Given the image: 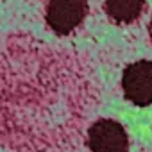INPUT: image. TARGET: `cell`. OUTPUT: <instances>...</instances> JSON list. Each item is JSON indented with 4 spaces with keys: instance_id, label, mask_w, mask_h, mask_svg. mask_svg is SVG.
<instances>
[{
    "instance_id": "cell-1",
    "label": "cell",
    "mask_w": 152,
    "mask_h": 152,
    "mask_svg": "<svg viewBox=\"0 0 152 152\" xmlns=\"http://www.w3.org/2000/svg\"><path fill=\"white\" fill-rule=\"evenodd\" d=\"M88 13V0H48L47 25L56 34H68L79 27Z\"/></svg>"
},
{
    "instance_id": "cell-2",
    "label": "cell",
    "mask_w": 152,
    "mask_h": 152,
    "mask_svg": "<svg viewBox=\"0 0 152 152\" xmlns=\"http://www.w3.org/2000/svg\"><path fill=\"white\" fill-rule=\"evenodd\" d=\"M122 88L127 100L136 106L152 104V61H136L129 64L122 77Z\"/></svg>"
},
{
    "instance_id": "cell-3",
    "label": "cell",
    "mask_w": 152,
    "mask_h": 152,
    "mask_svg": "<svg viewBox=\"0 0 152 152\" xmlns=\"http://www.w3.org/2000/svg\"><path fill=\"white\" fill-rule=\"evenodd\" d=\"M88 145L91 152H127L129 138L118 122L102 118L90 127Z\"/></svg>"
},
{
    "instance_id": "cell-4",
    "label": "cell",
    "mask_w": 152,
    "mask_h": 152,
    "mask_svg": "<svg viewBox=\"0 0 152 152\" xmlns=\"http://www.w3.org/2000/svg\"><path fill=\"white\" fill-rule=\"evenodd\" d=\"M145 0H106V13L116 23H132L143 11Z\"/></svg>"
},
{
    "instance_id": "cell-5",
    "label": "cell",
    "mask_w": 152,
    "mask_h": 152,
    "mask_svg": "<svg viewBox=\"0 0 152 152\" xmlns=\"http://www.w3.org/2000/svg\"><path fill=\"white\" fill-rule=\"evenodd\" d=\"M148 32H150V38H152V20H150V25H148Z\"/></svg>"
}]
</instances>
